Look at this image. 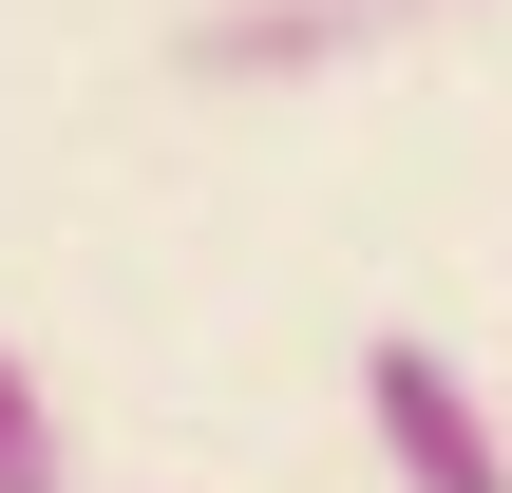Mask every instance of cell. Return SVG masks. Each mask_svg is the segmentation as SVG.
<instances>
[{"instance_id":"6da1fadb","label":"cell","mask_w":512,"mask_h":493,"mask_svg":"<svg viewBox=\"0 0 512 493\" xmlns=\"http://www.w3.org/2000/svg\"><path fill=\"white\" fill-rule=\"evenodd\" d=\"M361 437H380V475L399 493H512V418L399 323V342H361Z\"/></svg>"},{"instance_id":"7a4b0ae2","label":"cell","mask_w":512,"mask_h":493,"mask_svg":"<svg viewBox=\"0 0 512 493\" xmlns=\"http://www.w3.org/2000/svg\"><path fill=\"white\" fill-rule=\"evenodd\" d=\"M0 493H76V437H57V399H38L19 342H0Z\"/></svg>"}]
</instances>
